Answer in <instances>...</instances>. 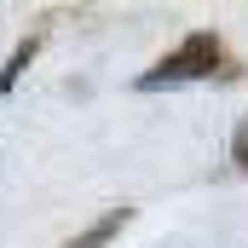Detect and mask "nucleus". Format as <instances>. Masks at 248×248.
I'll use <instances>...</instances> for the list:
<instances>
[{"label": "nucleus", "instance_id": "obj_1", "mask_svg": "<svg viewBox=\"0 0 248 248\" xmlns=\"http://www.w3.org/2000/svg\"><path fill=\"white\" fill-rule=\"evenodd\" d=\"M219 69V41L214 35H190L185 46L173 52V58H162L139 87L144 93H156V87H179V81H202V75H214Z\"/></svg>", "mask_w": 248, "mask_h": 248}, {"label": "nucleus", "instance_id": "obj_2", "mask_svg": "<svg viewBox=\"0 0 248 248\" xmlns=\"http://www.w3.org/2000/svg\"><path fill=\"white\" fill-rule=\"evenodd\" d=\"M122 219H127V214H110V219H98V225H93V231H87V237H81L75 248H104L110 237H116V231H122Z\"/></svg>", "mask_w": 248, "mask_h": 248}, {"label": "nucleus", "instance_id": "obj_3", "mask_svg": "<svg viewBox=\"0 0 248 248\" xmlns=\"http://www.w3.org/2000/svg\"><path fill=\"white\" fill-rule=\"evenodd\" d=\"M231 150H237V162L248 168V116H243V127H237V139H231Z\"/></svg>", "mask_w": 248, "mask_h": 248}]
</instances>
